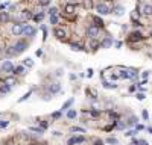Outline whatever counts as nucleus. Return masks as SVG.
<instances>
[{
  "label": "nucleus",
  "instance_id": "1",
  "mask_svg": "<svg viewBox=\"0 0 152 145\" xmlns=\"http://www.w3.org/2000/svg\"><path fill=\"white\" fill-rule=\"evenodd\" d=\"M2 71L6 73V74L14 73V65H12V62H11V60H5V62L2 64Z\"/></svg>",
  "mask_w": 152,
  "mask_h": 145
},
{
  "label": "nucleus",
  "instance_id": "2",
  "mask_svg": "<svg viewBox=\"0 0 152 145\" xmlns=\"http://www.w3.org/2000/svg\"><path fill=\"white\" fill-rule=\"evenodd\" d=\"M119 76L122 77V79H134L137 76V73H135L134 70H122Z\"/></svg>",
  "mask_w": 152,
  "mask_h": 145
},
{
  "label": "nucleus",
  "instance_id": "3",
  "mask_svg": "<svg viewBox=\"0 0 152 145\" xmlns=\"http://www.w3.org/2000/svg\"><path fill=\"white\" fill-rule=\"evenodd\" d=\"M87 35H88L91 39H96V38H98V35H99V27H96L94 24L90 26L88 29H87Z\"/></svg>",
  "mask_w": 152,
  "mask_h": 145
},
{
  "label": "nucleus",
  "instance_id": "4",
  "mask_svg": "<svg viewBox=\"0 0 152 145\" xmlns=\"http://www.w3.org/2000/svg\"><path fill=\"white\" fill-rule=\"evenodd\" d=\"M37 33L35 27H32V26L29 24H23V35H26V36H34Z\"/></svg>",
  "mask_w": 152,
  "mask_h": 145
},
{
  "label": "nucleus",
  "instance_id": "5",
  "mask_svg": "<svg viewBox=\"0 0 152 145\" xmlns=\"http://www.w3.org/2000/svg\"><path fill=\"white\" fill-rule=\"evenodd\" d=\"M14 49H15V51H17V54H20V53H23V51L27 49V44L25 43V41H18V43L14 45Z\"/></svg>",
  "mask_w": 152,
  "mask_h": 145
},
{
  "label": "nucleus",
  "instance_id": "6",
  "mask_svg": "<svg viewBox=\"0 0 152 145\" xmlns=\"http://www.w3.org/2000/svg\"><path fill=\"white\" fill-rule=\"evenodd\" d=\"M96 9H98V12L100 14V15H107V14H110V12H111V11H110V8H108L105 3H99Z\"/></svg>",
  "mask_w": 152,
  "mask_h": 145
},
{
  "label": "nucleus",
  "instance_id": "7",
  "mask_svg": "<svg viewBox=\"0 0 152 145\" xmlns=\"http://www.w3.org/2000/svg\"><path fill=\"white\" fill-rule=\"evenodd\" d=\"M12 33L15 35V36L23 33V24H14L12 26Z\"/></svg>",
  "mask_w": 152,
  "mask_h": 145
},
{
  "label": "nucleus",
  "instance_id": "8",
  "mask_svg": "<svg viewBox=\"0 0 152 145\" xmlns=\"http://www.w3.org/2000/svg\"><path fill=\"white\" fill-rule=\"evenodd\" d=\"M129 39L131 41H140V39H143V35H142V32H132L129 35Z\"/></svg>",
  "mask_w": 152,
  "mask_h": 145
},
{
  "label": "nucleus",
  "instance_id": "9",
  "mask_svg": "<svg viewBox=\"0 0 152 145\" xmlns=\"http://www.w3.org/2000/svg\"><path fill=\"white\" fill-rule=\"evenodd\" d=\"M53 35L56 36V38H59V39H63L64 36H65V30L64 29H59V27H56L53 30Z\"/></svg>",
  "mask_w": 152,
  "mask_h": 145
},
{
  "label": "nucleus",
  "instance_id": "10",
  "mask_svg": "<svg viewBox=\"0 0 152 145\" xmlns=\"http://www.w3.org/2000/svg\"><path fill=\"white\" fill-rule=\"evenodd\" d=\"M142 14L143 15H152V5H143V9H142Z\"/></svg>",
  "mask_w": 152,
  "mask_h": 145
},
{
  "label": "nucleus",
  "instance_id": "11",
  "mask_svg": "<svg viewBox=\"0 0 152 145\" xmlns=\"http://www.w3.org/2000/svg\"><path fill=\"white\" fill-rule=\"evenodd\" d=\"M84 141H85V139H84V137H82V136H79V137H72V139H69V142H67V144H69V145H75V144H82Z\"/></svg>",
  "mask_w": 152,
  "mask_h": 145
},
{
  "label": "nucleus",
  "instance_id": "12",
  "mask_svg": "<svg viewBox=\"0 0 152 145\" xmlns=\"http://www.w3.org/2000/svg\"><path fill=\"white\" fill-rule=\"evenodd\" d=\"M49 91H50L52 94H56V92H59V91H61V85H59V83H53V85L49 88Z\"/></svg>",
  "mask_w": 152,
  "mask_h": 145
},
{
  "label": "nucleus",
  "instance_id": "13",
  "mask_svg": "<svg viewBox=\"0 0 152 145\" xmlns=\"http://www.w3.org/2000/svg\"><path fill=\"white\" fill-rule=\"evenodd\" d=\"M93 23H94V26H96V27H102V26H104L102 18H99V17H93Z\"/></svg>",
  "mask_w": 152,
  "mask_h": 145
},
{
  "label": "nucleus",
  "instance_id": "14",
  "mask_svg": "<svg viewBox=\"0 0 152 145\" xmlns=\"http://www.w3.org/2000/svg\"><path fill=\"white\" fill-rule=\"evenodd\" d=\"M12 74H17V76L25 74V67H17V68H14V73H12Z\"/></svg>",
  "mask_w": 152,
  "mask_h": 145
},
{
  "label": "nucleus",
  "instance_id": "15",
  "mask_svg": "<svg viewBox=\"0 0 152 145\" xmlns=\"http://www.w3.org/2000/svg\"><path fill=\"white\" fill-rule=\"evenodd\" d=\"M3 83H5V85H8V86H11V85H15V79H14V77H6Z\"/></svg>",
  "mask_w": 152,
  "mask_h": 145
},
{
  "label": "nucleus",
  "instance_id": "16",
  "mask_svg": "<svg viewBox=\"0 0 152 145\" xmlns=\"http://www.w3.org/2000/svg\"><path fill=\"white\" fill-rule=\"evenodd\" d=\"M72 104H73V98H70L69 101H65V103L63 104V109H61V111H63V112H64V111H67V109H69V107H70Z\"/></svg>",
  "mask_w": 152,
  "mask_h": 145
},
{
  "label": "nucleus",
  "instance_id": "17",
  "mask_svg": "<svg viewBox=\"0 0 152 145\" xmlns=\"http://www.w3.org/2000/svg\"><path fill=\"white\" fill-rule=\"evenodd\" d=\"M6 56H17V51L14 47H9L8 50H6Z\"/></svg>",
  "mask_w": 152,
  "mask_h": 145
},
{
  "label": "nucleus",
  "instance_id": "18",
  "mask_svg": "<svg viewBox=\"0 0 152 145\" xmlns=\"http://www.w3.org/2000/svg\"><path fill=\"white\" fill-rule=\"evenodd\" d=\"M67 118H69V120H75V118H76V111H69L67 112Z\"/></svg>",
  "mask_w": 152,
  "mask_h": 145
},
{
  "label": "nucleus",
  "instance_id": "19",
  "mask_svg": "<svg viewBox=\"0 0 152 145\" xmlns=\"http://www.w3.org/2000/svg\"><path fill=\"white\" fill-rule=\"evenodd\" d=\"M8 20H9V17H8V14H6V12H0V21L6 23Z\"/></svg>",
  "mask_w": 152,
  "mask_h": 145
},
{
  "label": "nucleus",
  "instance_id": "20",
  "mask_svg": "<svg viewBox=\"0 0 152 145\" xmlns=\"http://www.w3.org/2000/svg\"><path fill=\"white\" fill-rule=\"evenodd\" d=\"M111 44H113V41H111V38H108V39H105L104 43L100 44V47H110Z\"/></svg>",
  "mask_w": 152,
  "mask_h": 145
},
{
  "label": "nucleus",
  "instance_id": "21",
  "mask_svg": "<svg viewBox=\"0 0 152 145\" xmlns=\"http://www.w3.org/2000/svg\"><path fill=\"white\" fill-rule=\"evenodd\" d=\"M9 91H11V86H8V85L2 86V89H0V92H2V94H8Z\"/></svg>",
  "mask_w": 152,
  "mask_h": 145
},
{
  "label": "nucleus",
  "instance_id": "22",
  "mask_svg": "<svg viewBox=\"0 0 152 145\" xmlns=\"http://www.w3.org/2000/svg\"><path fill=\"white\" fill-rule=\"evenodd\" d=\"M25 65H26L27 68H32L34 67V62H32V59H25V62H23Z\"/></svg>",
  "mask_w": 152,
  "mask_h": 145
},
{
  "label": "nucleus",
  "instance_id": "23",
  "mask_svg": "<svg viewBox=\"0 0 152 145\" xmlns=\"http://www.w3.org/2000/svg\"><path fill=\"white\" fill-rule=\"evenodd\" d=\"M21 17H23V18H27V20H29V18L32 17V14H31V11H23Z\"/></svg>",
  "mask_w": 152,
  "mask_h": 145
},
{
  "label": "nucleus",
  "instance_id": "24",
  "mask_svg": "<svg viewBox=\"0 0 152 145\" xmlns=\"http://www.w3.org/2000/svg\"><path fill=\"white\" fill-rule=\"evenodd\" d=\"M73 11H75V6H73V5H67V6H65V12H67V14H72Z\"/></svg>",
  "mask_w": 152,
  "mask_h": 145
},
{
  "label": "nucleus",
  "instance_id": "25",
  "mask_svg": "<svg viewBox=\"0 0 152 145\" xmlns=\"http://www.w3.org/2000/svg\"><path fill=\"white\" fill-rule=\"evenodd\" d=\"M104 86H105L107 89H111V88L114 89V88H117V85H114V83H108V82H105V83H104Z\"/></svg>",
  "mask_w": 152,
  "mask_h": 145
},
{
  "label": "nucleus",
  "instance_id": "26",
  "mask_svg": "<svg viewBox=\"0 0 152 145\" xmlns=\"http://www.w3.org/2000/svg\"><path fill=\"white\" fill-rule=\"evenodd\" d=\"M56 14H58V9L56 8H50L49 9V15H50V17H52V15H56Z\"/></svg>",
  "mask_w": 152,
  "mask_h": 145
},
{
  "label": "nucleus",
  "instance_id": "27",
  "mask_svg": "<svg viewBox=\"0 0 152 145\" xmlns=\"http://www.w3.org/2000/svg\"><path fill=\"white\" fill-rule=\"evenodd\" d=\"M123 14V8L122 6H117L116 8V15H122Z\"/></svg>",
  "mask_w": 152,
  "mask_h": 145
},
{
  "label": "nucleus",
  "instance_id": "28",
  "mask_svg": "<svg viewBox=\"0 0 152 145\" xmlns=\"http://www.w3.org/2000/svg\"><path fill=\"white\" fill-rule=\"evenodd\" d=\"M135 121H137V118H135V116H131V118H129V121H128V126H134Z\"/></svg>",
  "mask_w": 152,
  "mask_h": 145
},
{
  "label": "nucleus",
  "instance_id": "29",
  "mask_svg": "<svg viewBox=\"0 0 152 145\" xmlns=\"http://www.w3.org/2000/svg\"><path fill=\"white\" fill-rule=\"evenodd\" d=\"M38 3H40L41 6H47V5L50 3V0H38Z\"/></svg>",
  "mask_w": 152,
  "mask_h": 145
},
{
  "label": "nucleus",
  "instance_id": "30",
  "mask_svg": "<svg viewBox=\"0 0 152 145\" xmlns=\"http://www.w3.org/2000/svg\"><path fill=\"white\" fill-rule=\"evenodd\" d=\"M56 23H58V17L56 15H52L50 17V24H56Z\"/></svg>",
  "mask_w": 152,
  "mask_h": 145
},
{
  "label": "nucleus",
  "instance_id": "31",
  "mask_svg": "<svg viewBox=\"0 0 152 145\" xmlns=\"http://www.w3.org/2000/svg\"><path fill=\"white\" fill-rule=\"evenodd\" d=\"M31 94H32V92H27V94H25L23 97H21V98H20V101H25L26 98H29V97H31Z\"/></svg>",
  "mask_w": 152,
  "mask_h": 145
},
{
  "label": "nucleus",
  "instance_id": "32",
  "mask_svg": "<svg viewBox=\"0 0 152 145\" xmlns=\"http://www.w3.org/2000/svg\"><path fill=\"white\" fill-rule=\"evenodd\" d=\"M107 142H108V144H114V145H117V139H114V137H110Z\"/></svg>",
  "mask_w": 152,
  "mask_h": 145
},
{
  "label": "nucleus",
  "instance_id": "33",
  "mask_svg": "<svg viewBox=\"0 0 152 145\" xmlns=\"http://www.w3.org/2000/svg\"><path fill=\"white\" fill-rule=\"evenodd\" d=\"M43 17H44V14H38V15H35V21H41Z\"/></svg>",
  "mask_w": 152,
  "mask_h": 145
},
{
  "label": "nucleus",
  "instance_id": "34",
  "mask_svg": "<svg viewBox=\"0 0 152 145\" xmlns=\"http://www.w3.org/2000/svg\"><path fill=\"white\" fill-rule=\"evenodd\" d=\"M72 132H81V133H84L85 130H84V128H81V127H73V128H72Z\"/></svg>",
  "mask_w": 152,
  "mask_h": 145
},
{
  "label": "nucleus",
  "instance_id": "35",
  "mask_svg": "<svg viewBox=\"0 0 152 145\" xmlns=\"http://www.w3.org/2000/svg\"><path fill=\"white\" fill-rule=\"evenodd\" d=\"M70 47H72V50H76V51H78V50H81V47L78 45V44H72Z\"/></svg>",
  "mask_w": 152,
  "mask_h": 145
},
{
  "label": "nucleus",
  "instance_id": "36",
  "mask_svg": "<svg viewBox=\"0 0 152 145\" xmlns=\"http://www.w3.org/2000/svg\"><path fill=\"white\" fill-rule=\"evenodd\" d=\"M59 116H61V113H59V112H55L53 115H52V118H53V120H58Z\"/></svg>",
  "mask_w": 152,
  "mask_h": 145
},
{
  "label": "nucleus",
  "instance_id": "37",
  "mask_svg": "<svg viewBox=\"0 0 152 145\" xmlns=\"http://www.w3.org/2000/svg\"><path fill=\"white\" fill-rule=\"evenodd\" d=\"M142 115H143V120H148V118H149V113H148V111H143V113H142Z\"/></svg>",
  "mask_w": 152,
  "mask_h": 145
},
{
  "label": "nucleus",
  "instance_id": "38",
  "mask_svg": "<svg viewBox=\"0 0 152 145\" xmlns=\"http://www.w3.org/2000/svg\"><path fill=\"white\" fill-rule=\"evenodd\" d=\"M8 126V121H0V127L3 128V127H6Z\"/></svg>",
  "mask_w": 152,
  "mask_h": 145
},
{
  "label": "nucleus",
  "instance_id": "39",
  "mask_svg": "<svg viewBox=\"0 0 152 145\" xmlns=\"http://www.w3.org/2000/svg\"><path fill=\"white\" fill-rule=\"evenodd\" d=\"M134 135H135L134 130H131V132H126V136H134Z\"/></svg>",
  "mask_w": 152,
  "mask_h": 145
},
{
  "label": "nucleus",
  "instance_id": "40",
  "mask_svg": "<svg viewBox=\"0 0 152 145\" xmlns=\"http://www.w3.org/2000/svg\"><path fill=\"white\" fill-rule=\"evenodd\" d=\"M135 97H137L138 100H144V94H137Z\"/></svg>",
  "mask_w": 152,
  "mask_h": 145
},
{
  "label": "nucleus",
  "instance_id": "41",
  "mask_svg": "<svg viewBox=\"0 0 152 145\" xmlns=\"http://www.w3.org/2000/svg\"><path fill=\"white\" fill-rule=\"evenodd\" d=\"M94 145H104V142L99 141V139H96V141H94Z\"/></svg>",
  "mask_w": 152,
  "mask_h": 145
},
{
  "label": "nucleus",
  "instance_id": "42",
  "mask_svg": "<svg viewBox=\"0 0 152 145\" xmlns=\"http://www.w3.org/2000/svg\"><path fill=\"white\" fill-rule=\"evenodd\" d=\"M138 145H148V142H146V141H143V139H142V141H138Z\"/></svg>",
  "mask_w": 152,
  "mask_h": 145
},
{
  "label": "nucleus",
  "instance_id": "43",
  "mask_svg": "<svg viewBox=\"0 0 152 145\" xmlns=\"http://www.w3.org/2000/svg\"><path fill=\"white\" fill-rule=\"evenodd\" d=\"M99 44H98V41H93V43H91V47H98Z\"/></svg>",
  "mask_w": 152,
  "mask_h": 145
},
{
  "label": "nucleus",
  "instance_id": "44",
  "mask_svg": "<svg viewBox=\"0 0 152 145\" xmlns=\"http://www.w3.org/2000/svg\"><path fill=\"white\" fill-rule=\"evenodd\" d=\"M131 145H138V141H137V139H132V144Z\"/></svg>",
  "mask_w": 152,
  "mask_h": 145
},
{
  "label": "nucleus",
  "instance_id": "45",
  "mask_svg": "<svg viewBox=\"0 0 152 145\" xmlns=\"http://www.w3.org/2000/svg\"><path fill=\"white\" fill-rule=\"evenodd\" d=\"M43 54V50H37V56H41Z\"/></svg>",
  "mask_w": 152,
  "mask_h": 145
},
{
  "label": "nucleus",
  "instance_id": "46",
  "mask_svg": "<svg viewBox=\"0 0 152 145\" xmlns=\"http://www.w3.org/2000/svg\"><path fill=\"white\" fill-rule=\"evenodd\" d=\"M148 76H149V73H148V71H144V73H143V77H144V79H148Z\"/></svg>",
  "mask_w": 152,
  "mask_h": 145
},
{
  "label": "nucleus",
  "instance_id": "47",
  "mask_svg": "<svg viewBox=\"0 0 152 145\" xmlns=\"http://www.w3.org/2000/svg\"><path fill=\"white\" fill-rule=\"evenodd\" d=\"M148 132H149V133L152 135V127H149V128H148Z\"/></svg>",
  "mask_w": 152,
  "mask_h": 145
}]
</instances>
